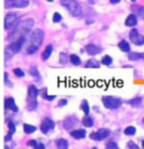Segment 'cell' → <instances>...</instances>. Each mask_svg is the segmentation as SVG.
<instances>
[{
  "label": "cell",
  "instance_id": "6da1fadb",
  "mask_svg": "<svg viewBox=\"0 0 144 149\" xmlns=\"http://www.w3.org/2000/svg\"><path fill=\"white\" fill-rule=\"evenodd\" d=\"M35 25V21L31 18L28 19H24L23 21H21L18 26L13 30V32L8 37V40L12 41V42H16V41L20 40L25 38V36L27 35L28 32L31 30V28Z\"/></svg>",
  "mask_w": 144,
  "mask_h": 149
},
{
  "label": "cell",
  "instance_id": "7a4b0ae2",
  "mask_svg": "<svg viewBox=\"0 0 144 149\" xmlns=\"http://www.w3.org/2000/svg\"><path fill=\"white\" fill-rule=\"evenodd\" d=\"M20 23V16L17 13H8L4 18V29L10 30L15 29Z\"/></svg>",
  "mask_w": 144,
  "mask_h": 149
},
{
  "label": "cell",
  "instance_id": "3957f363",
  "mask_svg": "<svg viewBox=\"0 0 144 149\" xmlns=\"http://www.w3.org/2000/svg\"><path fill=\"white\" fill-rule=\"evenodd\" d=\"M61 4L66 8L74 17L82 16V8L75 0H61Z\"/></svg>",
  "mask_w": 144,
  "mask_h": 149
},
{
  "label": "cell",
  "instance_id": "277c9868",
  "mask_svg": "<svg viewBox=\"0 0 144 149\" xmlns=\"http://www.w3.org/2000/svg\"><path fill=\"white\" fill-rule=\"evenodd\" d=\"M28 99H27V107L29 111H34L37 107V97L39 95V90L35 85H31L28 87Z\"/></svg>",
  "mask_w": 144,
  "mask_h": 149
},
{
  "label": "cell",
  "instance_id": "5b68a950",
  "mask_svg": "<svg viewBox=\"0 0 144 149\" xmlns=\"http://www.w3.org/2000/svg\"><path fill=\"white\" fill-rule=\"evenodd\" d=\"M102 103L107 109H115L121 105L122 101L121 99L117 98L114 96H103L102 97Z\"/></svg>",
  "mask_w": 144,
  "mask_h": 149
},
{
  "label": "cell",
  "instance_id": "8992f818",
  "mask_svg": "<svg viewBox=\"0 0 144 149\" xmlns=\"http://www.w3.org/2000/svg\"><path fill=\"white\" fill-rule=\"evenodd\" d=\"M31 43L30 45H34V46H37L38 48L40 47L41 44H42L43 40H44V31L42 29H36L32 31L31 33Z\"/></svg>",
  "mask_w": 144,
  "mask_h": 149
},
{
  "label": "cell",
  "instance_id": "52a82bcc",
  "mask_svg": "<svg viewBox=\"0 0 144 149\" xmlns=\"http://www.w3.org/2000/svg\"><path fill=\"white\" fill-rule=\"evenodd\" d=\"M28 4H29L28 0H5L4 1V6L6 8H26Z\"/></svg>",
  "mask_w": 144,
  "mask_h": 149
},
{
  "label": "cell",
  "instance_id": "ba28073f",
  "mask_svg": "<svg viewBox=\"0 0 144 149\" xmlns=\"http://www.w3.org/2000/svg\"><path fill=\"white\" fill-rule=\"evenodd\" d=\"M110 136V130L107 128H100L97 132H94L90 134V138L95 141H101V140L107 139Z\"/></svg>",
  "mask_w": 144,
  "mask_h": 149
},
{
  "label": "cell",
  "instance_id": "9c48e42d",
  "mask_svg": "<svg viewBox=\"0 0 144 149\" xmlns=\"http://www.w3.org/2000/svg\"><path fill=\"white\" fill-rule=\"evenodd\" d=\"M129 39L134 44H136L137 46H142L144 45V36L139 35V32L136 28L131 30L129 32Z\"/></svg>",
  "mask_w": 144,
  "mask_h": 149
},
{
  "label": "cell",
  "instance_id": "30bf717a",
  "mask_svg": "<svg viewBox=\"0 0 144 149\" xmlns=\"http://www.w3.org/2000/svg\"><path fill=\"white\" fill-rule=\"evenodd\" d=\"M55 122L52 121L51 119H49V118H46V119L42 122V124H41V132H42L43 134H47L49 130L55 128Z\"/></svg>",
  "mask_w": 144,
  "mask_h": 149
},
{
  "label": "cell",
  "instance_id": "8fae6325",
  "mask_svg": "<svg viewBox=\"0 0 144 149\" xmlns=\"http://www.w3.org/2000/svg\"><path fill=\"white\" fill-rule=\"evenodd\" d=\"M24 42H25V38H23V39H20V40L16 41V42L10 43L8 47L16 54V53L20 52V50L22 49V46H23V44H24Z\"/></svg>",
  "mask_w": 144,
  "mask_h": 149
},
{
  "label": "cell",
  "instance_id": "7c38bea8",
  "mask_svg": "<svg viewBox=\"0 0 144 149\" xmlns=\"http://www.w3.org/2000/svg\"><path fill=\"white\" fill-rule=\"evenodd\" d=\"M4 109H10L13 112H18V107H17V105H16L14 98L10 97V98H6V99L4 100Z\"/></svg>",
  "mask_w": 144,
  "mask_h": 149
},
{
  "label": "cell",
  "instance_id": "4fadbf2b",
  "mask_svg": "<svg viewBox=\"0 0 144 149\" xmlns=\"http://www.w3.org/2000/svg\"><path fill=\"white\" fill-rule=\"evenodd\" d=\"M86 51H87V53L89 55H96L98 53H100L101 49L94 44H89L86 46Z\"/></svg>",
  "mask_w": 144,
  "mask_h": 149
},
{
  "label": "cell",
  "instance_id": "5bb4252c",
  "mask_svg": "<svg viewBox=\"0 0 144 149\" xmlns=\"http://www.w3.org/2000/svg\"><path fill=\"white\" fill-rule=\"evenodd\" d=\"M137 22H138V19H137V16L134 15V14H131V15H129L127 17V19H125V25L127 26H129V27H133V26H135V25L137 24Z\"/></svg>",
  "mask_w": 144,
  "mask_h": 149
},
{
  "label": "cell",
  "instance_id": "9a60e30c",
  "mask_svg": "<svg viewBox=\"0 0 144 149\" xmlns=\"http://www.w3.org/2000/svg\"><path fill=\"white\" fill-rule=\"evenodd\" d=\"M86 134H87V132H86L85 129H76V130L71 132V137L76 140L84 139V138L86 137Z\"/></svg>",
  "mask_w": 144,
  "mask_h": 149
},
{
  "label": "cell",
  "instance_id": "2e32d148",
  "mask_svg": "<svg viewBox=\"0 0 144 149\" xmlns=\"http://www.w3.org/2000/svg\"><path fill=\"white\" fill-rule=\"evenodd\" d=\"M118 47H119V49L121 50V51H123V52H129V51H131V45L125 40L120 41L119 44H118Z\"/></svg>",
  "mask_w": 144,
  "mask_h": 149
},
{
  "label": "cell",
  "instance_id": "e0dca14e",
  "mask_svg": "<svg viewBox=\"0 0 144 149\" xmlns=\"http://www.w3.org/2000/svg\"><path fill=\"white\" fill-rule=\"evenodd\" d=\"M52 50H53L52 45H48L47 47L45 48V50L42 53V60L43 61H47L48 58H49L50 55H51V53H52Z\"/></svg>",
  "mask_w": 144,
  "mask_h": 149
},
{
  "label": "cell",
  "instance_id": "ac0fdd59",
  "mask_svg": "<svg viewBox=\"0 0 144 149\" xmlns=\"http://www.w3.org/2000/svg\"><path fill=\"white\" fill-rule=\"evenodd\" d=\"M132 10H133V13H134V15L138 16V17H141L144 19V8L134 5V6H132Z\"/></svg>",
  "mask_w": 144,
  "mask_h": 149
},
{
  "label": "cell",
  "instance_id": "d6986e66",
  "mask_svg": "<svg viewBox=\"0 0 144 149\" xmlns=\"http://www.w3.org/2000/svg\"><path fill=\"white\" fill-rule=\"evenodd\" d=\"M29 72H30V74L32 75V77H34V78H35L36 80H38V81H41L40 72H39V70L37 69V67H35V66H32V67L30 68Z\"/></svg>",
  "mask_w": 144,
  "mask_h": 149
},
{
  "label": "cell",
  "instance_id": "ffe728a7",
  "mask_svg": "<svg viewBox=\"0 0 144 149\" xmlns=\"http://www.w3.org/2000/svg\"><path fill=\"white\" fill-rule=\"evenodd\" d=\"M82 125L86 127H92L94 125V120L90 117V116H88V115L82 119Z\"/></svg>",
  "mask_w": 144,
  "mask_h": 149
},
{
  "label": "cell",
  "instance_id": "44dd1931",
  "mask_svg": "<svg viewBox=\"0 0 144 149\" xmlns=\"http://www.w3.org/2000/svg\"><path fill=\"white\" fill-rule=\"evenodd\" d=\"M68 146H69V144H68L67 140H65V139L57 140V149H68Z\"/></svg>",
  "mask_w": 144,
  "mask_h": 149
},
{
  "label": "cell",
  "instance_id": "7402d4cb",
  "mask_svg": "<svg viewBox=\"0 0 144 149\" xmlns=\"http://www.w3.org/2000/svg\"><path fill=\"white\" fill-rule=\"evenodd\" d=\"M23 129H24V132L25 134H32V132H35L37 130V127L34 126V125H30V124H27V123H25L23 125Z\"/></svg>",
  "mask_w": 144,
  "mask_h": 149
},
{
  "label": "cell",
  "instance_id": "603a6c76",
  "mask_svg": "<svg viewBox=\"0 0 144 149\" xmlns=\"http://www.w3.org/2000/svg\"><path fill=\"white\" fill-rule=\"evenodd\" d=\"M69 58H70V62L74 65V66H80V65L82 64V61H80V56L76 54H71L69 56Z\"/></svg>",
  "mask_w": 144,
  "mask_h": 149
},
{
  "label": "cell",
  "instance_id": "cb8c5ba5",
  "mask_svg": "<svg viewBox=\"0 0 144 149\" xmlns=\"http://www.w3.org/2000/svg\"><path fill=\"white\" fill-rule=\"evenodd\" d=\"M86 67L87 68H99V63L94 58H91L86 63Z\"/></svg>",
  "mask_w": 144,
  "mask_h": 149
},
{
  "label": "cell",
  "instance_id": "d4e9b609",
  "mask_svg": "<svg viewBox=\"0 0 144 149\" xmlns=\"http://www.w3.org/2000/svg\"><path fill=\"white\" fill-rule=\"evenodd\" d=\"M141 58H142V53L131 52L129 54V60H131V61H137V60H141Z\"/></svg>",
  "mask_w": 144,
  "mask_h": 149
},
{
  "label": "cell",
  "instance_id": "484cf974",
  "mask_svg": "<svg viewBox=\"0 0 144 149\" xmlns=\"http://www.w3.org/2000/svg\"><path fill=\"white\" fill-rule=\"evenodd\" d=\"M80 107H82V109L84 111V113L86 115H89L90 113V107H89V103H88L87 100H82V104H80Z\"/></svg>",
  "mask_w": 144,
  "mask_h": 149
},
{
  "label": "cell",
  "instance_id": "4316f807",
  "mask_svg": "<svg viewBox=\"0 0 144 149\" xmlns=\"http://www.w3.org/2000/svg\"><path fill=\"white\" fill-rule=\"evenodd\" d=\"M112 62H113V58L110 55H104L101 60V64L104 65V66H110V65L112 64Z\"/></svg>",
  "mask_w": 144,
  "mask_h": 149
},
{
  "label": "cell",
  "instance_id": "83f0119b",
  "mask_svg": "<svg viewBox=\"0 0 144 149\" xmlns=\"http://www.w3.org/2000/svg\"><path fill=\"white\" fill-rule=\"evenodd\" d=\"M124 134L127 136H134L136 134V128L134 126H129L124 129Z\"/></svg>",
  "mask_w": 144,
  "mask_h": 149
},
{
  "label": "cell",
  "instance_id": "f1b7e54d",
  "mask_svg": "<svg viewBox=\"0 0 144 149\" xmlns=\"http://www.w3.org/2000/svg\"><path fill=\"white\" fill-rule=\"evenodd\" d=\"M141 101H142L141 97H137V98H134V99L127 101V103H129V104L133 105V107H137V105H139L140 103H141Z\"/></svg>",
  "mask_w": 144,
  "mask_h": 149
},
{
  "label": "cell",
  "instance_id": "f546056e",
  "mask_svg": "<svg viewBox=\"0 0 144 149\" xmlns=\"http://www.w3.org/2000/svg\"><path fill=\"white\" fill-rule=\"evenodd\" d=\"M38 50V47L37 46H34V45H29L27 48H26V53L27 54H34Z\"/></svg>",
  "mask_w": 144,
  "mask_h": 149
},
{
  "label": "cell",
  "instance_id": "4dcf8cb0",
  "mask_svg": "<svg viewBox=\"0 0 144 149\" xmlns=\"http://www.w3.org/2000/svg\"><path fill=\"white\" fill-rule=\"evenodd\" d=\"M106 149H119V147H118V145L115 143V142L111 141L109 142L107 144V146H106Z\"/></svg>",
  "mask_w": 144,
  "mask_h": 149
},
{
  "label": "cell",
  "instance_id": "1f68e13d",
  "mask_svg": "<svg viewBox=\"0 0 144 149\" xmlns=\"http://www.w3.org/2000/svg\"><path fill=\"white\" fill-rule=\"evenodd\" d=\"M52 21L55 23H59L62 21V16L59 14V13H55L53 14V17H52Z\"/></svg>",
  "mask_w": 144,
  "mask_h": 149
},
{
  "label": "cell",
  "instance_id": "d6a6232c",
  "mask_svg": "<svg viewBox=\"0 0 144 149\" xmlns=\"http://www.w3.org/2000/svg\"><path fill=\"white\" fill-rule=\"evenodd\" d=\"M14 74L18 77H23L24 76V71L20 68H16V69H14Z\"/></svg>",
  "mask_w": 144,
  "mask_h": 149
},
{
  "label": "cell",
  "instance_id": "836d02e7",
  "mask_svg": "<svg viewBox=\"0 0 144 149\" xmlns=\"http://www.w3.org/2000/svg\"><path fill=\"white\" fill-rule=\"evenodd\" d=\"M68 61V56L66 53H61L60 54V63H62V64H66Z\"/></svg>",
  "mask_w": 144,
  "mask_h": 149
},
{
  "label": "cell",
  "instance_id": "e575fe53",
  "mask_svg": "<svg viewBox=\"0 0 144 149\" xmlns=\"http://www.w3.org/2000/svg\"><path fill=\"white\" fill-rule=\"evenodd\" d=\"M8 128H10V132H12V134H15V132H16L15 124H14L13 122H8Z\"/></svg>",
  "mask_w": 144,
  "mask_h": 149
},
{
  "label": "cell",
  "instance_id": "d590c367",
  "mask_svg": "<svg viewBox=\"0 0 144 149\" xmlns=\"http://www.w3.org/2000/svg\"><path fill=\"white\" fill-rule=\"evenodd\" d=\"M43 97H44L45 99L46 100H48V101H51V100H53V99H55V95H47L46 93H45L44 95H43Z\"/></svg>",
  "mask_w": 144,
  "mask_h": 149
},
{
  "label": "cell",
  "instance_id": "8d00e7d4",
  "mask_svg": "<svg viewBox=\"0 0 144 149\" xmlns=\"http://www.w3.org/2000/svg\"><path fill=\"white\" fill-rule=\"evenodd\" d=\"M127 147H129V149H139V147L137 146V144H135L133 141H129V143H127Z\"/></svg>",
  "mask_w": 144,
  "mask_h": 149
},
{
  "label": "cell",
  "instance_id": "74e56055",
  "mask_svg": "<svg viewBox=\"0 0 144 149\" xmlns=\"http://www.w3.org/2000/svg\"><path fill=\"white\" fill-rule=\"evenodd\" d=\"M38 143H39V142H37L36 140H29V141L27 142V145H28V146H31V147H34V148H35V147L37 146Z\"/></svg>",
  "mask_w": 144,
  "mask_h": 149
},
{
  "label": "cell",
  "instance_id": "f35d334b",
  "mask_svg": "<svg viewBox=\"0 0 144 149\" xmlns=\"http://www.w3.org/2000/svg\"><path fill=\"white\" fill-rule=\"evenodd\" d=\"M68 103V101L66 99H62L61 100V101H59V103H57V105H59V107H65V105L67 104Z\"/></svg>",
  "mask_w": 144,
  "mask_h": 149
},
{
  "label": "cell",
  "instance_id": "ab89813d",
  "mask_svg": "<svg viewBox=\"0 0 144 149\" xmlns=\"http://www.w3.org/2000/svg\"><path fill=\"white\" fill-rule=\"evenodd\" d=\"M12 138H13V134L12 132H8V136H5V138H4L5 142H8L10 140H12Z\"/></svg>",
  "mask_w": 144,
  "mask_h": 149
},
{
  "label": "cell",
  "instance_id": "60d3db41",
  "mask_svg": "<svg viewBox=\"0 0 144 149\" xmlns=\"http://www.w3.org/2000/svg\"><path fill=\"white\" fill-rule=\"evenodd\" d=\"M35 149H45V146L42 144V143H38L37 146L35 147Z\"/></svg>",
  "mask_w": 144,
  "mask_h": 149
},
{
  "label": "cell",
  "instance_id": "b9f144b4",
  "mask_svg": "<svg viewBox=\"0 0 144 149\" xmlns=\"http://www.w3.org/2000/svg\"><path fill=\"white\" fill-rule=\"evenodd\" d=\"M110 2L112 3V4H117V3L120 2V0H110Z\"/></svg>",
  "mask_w": 144,
  "mask_h": 149
},
{
  "label": "cell",
  "instance_id": "7bdbcfd3",
  "mask_svg": "<svg viewBox=\"0 0 144 149\" xmlns=\"http://www.w3.org/2000/svg\"><path fill=\"white\" fill-rule=\"evenodd\" d=\"M48 2H52V1H53V0H47Z\"/></svg>",
  "mask_w": 144,
  "mask_h": 149
},
{
  "label": "cell",
  "instance_id": "ee69618b",
  "mask_svg": "<svg viewBox=\"0 0 144 149\" xmlns=\"http://www.w3.org/2000/svg\"><path fill=\"white\" fill-rule=\"evenodd\" d=\"M142 146H143V148H144V141L142 142Z\"/></svg>",
  "mask_w": 144,
  "mask_h": 149
},
{
  "label": "cell",
  "instance_id": "f6af8a7d",
  "mask_svg": "<svg viewBox=\"0 0 144 149\" xmlns=\"http://www.w3.org/2000/svg\"><path fill=\"white\" fill-rule=\"evenodd\" d=\"M4 149H10V148H8V146H5V147H4Z\"/></svg>",
  "mask_w": 144,
  "mask_h": 149
},
{
  "label": "cell",
  "instance_id": "bcb514c9",
  "mask_svg": "<svg viewBox=\"0 0 144 149\" xmlns=\"http://www.w3.org/2000/svg\"><path fill=\"white\" fill-rule=\"evenodd\" d=\"M131 1H132V2H135V1H136V0H131Z\"/></svg>",
  "mask_w": 144,
  "mask_h": 149
},
{
  "label": "cell",
  "instance_id": "7dc6e473",
  "mask_svg": "<svg viewBox=\"0 0 144 149\" xmlns=\"http://www.w3.org/2000/svg\"><path fill=\"white\" fill-rule=\"evenodd\" d=\"M92 149H98V148H96V147H93V148Z\"/></svg>",
  "mask_w": 144,
  "mask_h": 149
},
{
  "label": "cell",
  "instance_id": "c3c4849f",
  "mask_svg": "<svg viewBox=\"0 0 144 149\" xmlns=\"http://www.w3.org/2000/svg\"><path fill=\"white\" fill-rule=\"evenodd\" d=\"M142 122H143V123H144V118H143V120H142Z\"/></svg>",
  "mask_w": 144,
  "mask_h": 149
}]
</instances>
